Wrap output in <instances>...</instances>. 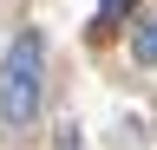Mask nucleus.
I'll list each match as a JSON object with an SVG mask.
<instances>
[{
  "mask_svg": "<svg viewBox=\"0 0 157 150\" xmlns=\"http://www.w3.org/2000/svg\"><path fill=\"white\" fill-rule=\"evenodd\" d=\"M131 52H137L144 65H157V20H144V26L131 33Z\"/></svg>",
  "mask_w": 157,
  "mask_h": 150,
  "instance_id": "2",
  "label": "nucleus"
},
{
  "mask_svg": "<svg viewBox=\"0 0 157 150\" xmlns=\"http://www.w3.org/2000/svg\"><path fill=\"white\" fill-rule=\"evenodd\" d=\"M137 0H98V20H131Z\"/></svg>",
  "mask_w": 157,
  "mask_h": 150,
  "instance_id": "3",
  "label": "nucleus"
},
{
  "mask_svg": "<svg viewBox=\"0 0 157 150\" xmlns=\"http://www.w3.org/2000/svg\"><path fill=\"white\" fill-rule=\"evenodd\" d=\"M39 91H46V39L26 26L0 59V118L7 124H33L39 118Z\"/></svg>",
  "mask_w": 157,
  "mask_h": 150,
  "instance_id": "1",
  "label": "nucleus"
}]
</instances>
